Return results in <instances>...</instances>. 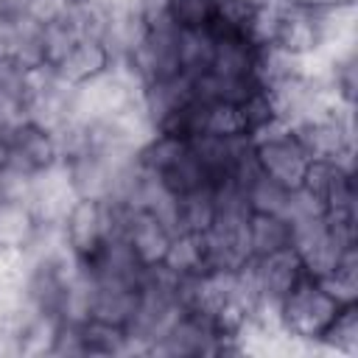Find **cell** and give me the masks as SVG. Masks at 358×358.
<instances>
[{
	"mask_svg": "<svg viewBox=\"0 0 358 358\" xmlns=\"http://www.w3.org/2000/svg\"><path fill=\"white\" fill-rule=\"evenodd\" d=\"M218 0H168V20L179 31H199L213 22Z\"/></svg>",
	"mask_w": 358,
	"mask_h": 358,
	"instance_id": "cell-28",
	"label": "cell"
},
{
	"mask_svg": "<svg viewBox=\"0 0 358 358\" xmlns=\"http://www.w3.org/2000/svg\"><path fill=\"white\" fill-rule=\"evenodd\" d=\"M213 39L215 45L207 73L229 81H257L255 78L257 45H252L246 36H213Z\"/></svg>",
	"mask_w": 358,
	"mask_h": 358,
	"instance_id": "cell-14",
	"label": "cell"
},
{
	"mask_svg": "<svg viewBox=\"0 0 358 358\" xmlns=\"http://www.w3.org/2000/svg\"><path fill=\"white\" fill-rule=\"evenodd\" d=\"M246 268H249L260 310H268V313H277V305L285 299V294L305 277V268L291 246L271 252L266 257H255L246 263Z\"/></svg>",
	"mask_w": 358,
	"mask_h": 358,
	"instance_id": "cell-9",
	"label": "cell"
},
{
	"mask_svg": "<svg viewBox=\"0 0 358 358\" xmlns=\"http://www.w3.org/2000/svg\"><path fill=\"white\" fill-rule=\"evenodd\" d=\"M59 324H62V319L56 313H45V310H34L31 308L22 316V322L17 324V330H14L20 355H28V358L50 355L56 333H59Z\"/></svg>",
	"mask_w": 358,
	"mask_h": 358,
	"instance_id": "cell-18",
	"label": "cell"
},
{
	"mask_svg": "<svg viewBox=\"0 0 358 358\" xmlns=\"http://www.w3.org/2000/svg\"><path fill=\"white\" fill-rule=\"evenodd\" d=\"M140 90H143V81L137 78L131 64L126 59L112 62V67L106 73L76 87V117L95 123V120L120 115V112L137 106Z\"/></svg>",
	"mask_w": 358,
	"mask_h": 358,
	"instance_id": "cell-2",
	"label": "cell"
},
{
	"mask_svg": "<svg viewBox=\"0 0 358 358\" xmlns=\"http://www.w3.org/2000/svg\"><path fill=\"white\" fill-rule=\"evenodd\" d=\"M241 199H243V204H246L249 213H274V215H282L285 213V201H288V187H282L280 182H274L263 171H257L241 187Z\"/></svg>",
	"mask_w": 358,
	"mask_h": 358,
	"instance_id": "cell-24",
	"label": "cell"
},
{
	"mask_svg": "<svg viewBox=\"0 0 358 358\" xmlns=\"http://www.w3.org/2000/svg\"><path fill=\"white\" fill-rule=\"evenodd\" d=\"M81 336V355H129V333L126 327L101 322V319H87L78 324Z\"/></svg>",
	"mask_w": 358,
	"mask_h": 358,
	"instance_id": "cell-20",
	"label": "cell"
},
{
	"mask_svg": "<svg viewBox=\"0 0 358 358\" xmlns=\"http://www.w3.org/2000/svg\"><path fill=\"white\" fill-rule=\"evenodd\" d=\"M199 134H210V137H246V126H243V115H241L238 103H227V101L201 103Z\"/></svg>",
	"mask_w": 358,
	"mask_h": 358,
	"instance_id": "cell-25",
	"label": "cell"
},
{
	"mask_svg": "<svg viewBox=\"0 0 358 358\" xmlns=\"http://www.w3.org/2000/svg\"><path fill=\"white\" fill-rule=\"evenodd\" d=\"M78 39H84V36H81L64 17L56 20V22L42 25V64L53 70V67L73 50V45H76Z\"/></svg>",
	"mask_w": 358,
	"mask_h": 358,
	"instance_id": "cell-27",
	"label": "cell"
},
{
	"mask_svg": "<svg viewBox=\"0 0 358 358\" xmlns=\"http://www.w3.org/2000/svg\"><path fill=\"white\" fill-rule=\"evenodd\" d=\"M20 8H22V0H0V17L20 14Z\"/></svg>",
	"mask_w": 358,
	"mask_h": 358,
	"instance_id": "cell-33",
	"label": "cell"
},
{
	"mask_svg": "<svg viewBox=\"0 0 358 358\" xmlns=\"http://www.w3.org/2000/svg\"><path fill=\"white\" fill-rule=\"evenodd\" d=\"M6 159L17 162L20 168L31 171V173H39L50 165L59 162V154H56V143H53V134L22 120L6 140Z\"/></svg>",
	"mask_w": 358,
	"mask_h": 358,
	"instance_id": "cell-12",
	"label": "cell"
},
{
	"mask_svg": "<svg viewBox=\"0 0 358 358\" xmlns=\"http://www.w3.org/2000/svg\"><path fill=\"white\" fill-rule=\"evenodd\" d=\"M291 249L296 252L305 274L313 280H322L336 268L338 257L344 255V249H350V243H344L330 229L327 215H313V218L291 221Z\"/></svg>",
	"mask_w": 358,
	"mask_h": 358,
	"instance_id": "cell-6",
	"label": "cell"
},
{
	"mask_svg": "<svg viewBox=\"0 0 358 358\" xmlns=\"http://www.w3.org/2000/svg\"><path fill=\"white\" fill-rule=\"evenodd\" d=\"M285 6H296V8H310V11H322V8H344V6H355V0H282Z\"/></svg>",
	"mask_w": 358,
	"mask_h": 358,
	"instance_id": "cell-32",
	"label": "cell"
},
{
	"mask_svg": "<svg viewBox=\"0 0 358 358\" xmlns=\"http://www.w3.org/2000/svg\"><path fill=\"white\" fill-rule=\"evenodd\" d=\"M115 207H117V235L129 246L131 257L143 268L162 266L171 238H173V229L148 210H129L123 204H115Z\"/></svg>",
	"mask_w": 358,
	"mask_h": 358,
	"instance_id": "cell-8",
	"label": "cell"
},
{
	"mask_svg": "<svg viewBox=\"0 0 358 358\" xmlns=\"http://www.w3.org/2000/svg\"><path fill=\"white\" fill-rule=\"evenodd\" d=\"M73 201H76V193H73L64 162H56L45 171L34 173L28 207L34 210V215L42 227H59L64 221L67 210L73 207Z\"/></svg>",
	"mask_w": 358,
	"mask_h": 358,
	"instance_id": "cell-10",
	"label": "cell"
},
{
	"mask_svg": "<svg viewBox=\"0 0 358 358\" xmlns=\"http://www.w3.org/2000/svg\"><path fill=\"white\" fill-rule=\"evenodd\" d=\"M215 190L201 187L176 199V232H204L215 218Z\"/></svg>",
	"mask_w": 358,
	"mask_h": 358,
	"instance_id": "cell-22",
	"label": "cell"
},
{
	"mask_svg": "<svg viewBox=\"0 0 358 358\" xmlns=\"http://www.w3.org/2000/svg\"><path fill=\"white\" fill-rule=\"evenodd\" d=\"M190 101H193V76H187V73H179V76H171L162 81H151L140 90V109L148 117L151 129H157L165 117H171Z\"/></svg>",
	"mask_w": 358,
	"mask_h": 358,
	"instance_id": "cell-13",
	"label": "cell"
},
{
	"mask_svg": "<svg viewBox=\"0 0 358 358\" xmlns=\"http://www.w3.org/2000/svg\"><path fill=\"white\" fill-rule=\"evenodd\" d=\"M31 185H34V173L20 168L11 159L0 162V199H17V201H28L31 196Z\"/></svg>",
	"mask_w": 358,
	"mask_h": 358,
	"instance_id": "cell-30",
	"label": "cell"
},
{
	"mask_svg": "<svg viewBox=\"0 0 358 358\" xmlns=\"http://www.w3.org/2000/svg\"><path fill=\"white\" fill-rule=\"evenodd\" d=\"M62 241L78 263H87L101 252V246L117 235V207L109 201L76 199L59 224Z\"/></svg>",
	"mask_w": 358,
	"mask_h": 358,
	"instance_id": "cell-4",
	"label": "cell"
},
{
	"mask_svg": "<svg viewBox=\"0 0 358 358\" xmlns=\"http://www.w3.org/2000/svg\"><path fill=\"white\" fill-rule=\"evenodd\" d=\"M22 115L45 131L62 129L76 117V87L62 81L50 67H34L22 98Z\"/></svg>",
	"mask_w": 358,
	"mask_h": 358,
	"instance_id": "cell-5",
	"label": "cell"
},
{
	"mask_svg": "<svg viewBox=\"0 0 358 358\" xmlns=\"http://www.w3.org/2000/svg\"><path fill=\"white\" fill-rule=\"evenodd\" d=\"M39 227L28 201L0 199V252L22 255L39 235Z\"/></svg>",
	"mask_w": 358,
	"mask_h": 358,
	"instance_id": "cell-16",
	"label": "cell"
},
{
	"mask_svg": "<svg viewBox=\"0 0 358 358\" xmlns=\"http://www.w3.org/2000/svg\"><path fill=\"white\" fill-rule=\"evenodd\" d=\"M137 285L140 282H98L95 280V299H92L90 319L126 327L137 305Z\"/></svg>",
	"mask_w": 358,
	"mask_h": 358,
	"instance_id": "cell-17",
	"label": "cell"
},
{
	"mask_svg": "<svg viewBox=\"0 0 358 358\" xmlns=\"http://www.w3.org/2000/svg\"><path fill=\"white\" fill-rule=\"evenodd\" d=\"M162 266L168 271H173L176 277H193V274L207 271L201 232H173Z\"/></svg>",
	"mask_w": 358,
	"mask_h": 358,
	"instance_id": "cell-21",
	"label": "cell"
},
{
	"mask_svg": "<svg viewBox=\"0 0 358 358\" xmlns=\"http://www.w3.org/2000/svg\"><path fill=\"white\" fill-rule=\"evenodd\" d=\"M238 109H241V115H243L246 137L257 134L260 129H266V126H271V123L277 120V115H274V103H271V95H268L266 87L252 90V92L238 103Z\"/></svg>",
	"mask_w": 358,
	"mask_h": 358,
	"instance_id": "cell-29",
	"label": "cell"
},
{
	"mask_svg": "<svg viewBox=\"0 0 358 358\" xmlns=\"http://www.w3.org/2000/svg\"><path fill=\"white\" fill-rule=\"evenodd\" d=\"M213 34L210 28H199V31H179V62H182V73L187 76H201L210 67L213 59Z\"/></svg>",
	"mask_w": 358,
	"mask_h": 358,
	"instance_id": "cell-26",
	"label": "cell"
},
{
	"mask_svg": "<svg viewBox=\"0 0 358 358\" xmlns=\"http://www.w3.org/2000/svg\"><path fill=\"white\" fill-rule=\"evenodd\" d=\"M0 59L17 62L25 70L45 67L42 64V25L28 20L25 14L0 17Z\"/></svg>",
	"mask_w": 358,
	"mask_h": 358,
	"instance_id": "cell-11",
	"label": "cell"
},
{
	"mask_svg": "<svg viewBox=\"0 0 358 358\" xmlns=\"http://www.w3.org/2000/svg\"><path fill=\"white\" fill-rule=\"evenodd\" d=\"M109 67H112V56H109V50L103 48V42L84 36V39H78V42L73 45V50L53 67V73H56L62 81H67L70 87H81V84H87L90 78L106 73Z\"/></svg>",
	"mask_w": 358,
	"mask_h": 358,
	"instance_id": "cell-15",
	"label": "cell"
},
{
	"mask_svg": "<svg viewBox=\"0 0 358 358\" xmlns=\"http://www.w3.org/2000/svg\"><path fill=\"white\" fill-rule=\"evenodd\" d=\"M246 238H249L252 260L266 257L271 252L291 246V224L274 213H249L246 215Z\"/></svg>",
	"mask_w": 358,
	"mask_h": 358,
	"instance_id": "cell-19",
	"label": "cell"
},
{
	"mask_svg": "<svg viewBox=\"0 0 358 358\" xmlns=\"http://www.w3.org/2000/svg\"><path fill=\"white\" fill-rule=\"evenodd\" d=\"M22 120H25V115H22V101H17L14 95H8V92L0 90V143H3V145H6L8 134H11Z\"/></svg>",
	"mask_w": 358,
	"mask_h": 358,
	"instance_id": "cell-31",
	"label": "cell"
},
{
	"mask_svg": "<svg viewBox=\"0 0 358 358\" xmlns=\"http://www.w3.org/2000/svg\"><path fill=\"white\" fill-rule=\"evenodd\" d=\"M338 310L341 305L333 299V294L319 280L305 274L277 305V324L305 352H319L316 344Z\"/></svg>",
	"mask_w": 358,
	"mask_h": 358,
	"instance_id": "cell-1",
	"label": "cell"
},
{
	"mask_svg": "<svg viewBox=\"0 0 358 358\" xmlns=\"http://www.w3.org/2000/svg\"><path fill=\"white\" fill-rule=\"evenodd\" d=\"M131 64V70L137 73V78L145 84L151 81H162L171 76L182 73V62H179V28L171 20L154 22L148 25V31L143 34L140 45L131 50V56L126 59Z\"/></svg>",
	"mask_w": 358,
	"mask_h": 358,
	"instance_id": "cell-7",
	"label": "cell"
},
{
	"mask_svg": "<svg viewBox=\"0 0 358 358\" xmlns=\"http://www.w3.org/2000/svg\"><path fill=\"white\" fill-rule=\"evenodd\" d=\"M249 140H252L255 162H257V168L268 179L280 182L288 190H294V187L302 185L305 171L310 165V157L302 148V143H299V137H296V131L291 126L274 120L271 126L260 129Z\"/></svg>",
	"mask_w": 358,
	"mask_h": 358,
	"instance_id": "cell-3",
	"label": "cell"
},
{
	"mask_svg": "<svg viewBox=\"0 0 358 358\" xmlns=\"http://www.w3.org/2000/svg\"><path fill=\"white\" fill-rule=\"evenodd\" d=\"M319 352H341V355H355L358 352V302L341 305L330 327L322 333Z\"/></svg>",
	"mask_w": 358,
	"mask_h": 358,
	"instance_id": "cell-23",
	"label": "cell"
}]
</instances>
